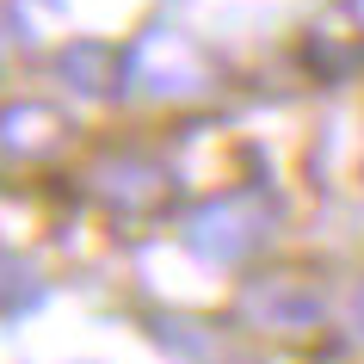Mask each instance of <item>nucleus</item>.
Here are the masks:
<instances>
[{
  "label": "nucleus",
  "mask_w": 364,
  "mask_h": 364,
  "mask_svg": "<svg viewBox=\"0 0 364 364\" xmlns=\"http://www.w3.org/2000/svg\"><path fill=\"white\" fill-rule=\"evenodd\" d=\"M259 235H266V223L253 210V198H223V204H210V210H198L186 223V247L229 266V259H247Z\"/></svg>",
  "instance_id": "nucleus-1"
},
{
  "label": "nucleus",
  "mask_w": 364,
  "mask_h": 364,
  "mask_svg": "<svg viewBox=\"0 0 364 364\" xmlns=\"http://www.w3.org/2000/svg\"><path fill=\"white\" fill-rule=\"evenodd\" d=\"M247 315L266 327H309L315 321V296L290 278H272V284H253L247 290Z\"/></svg>",
  "instance_id": "nucleus-2"
},
{
  "label": "nucleus",
  "mask_w": 364,
  "mask_h": 364,
  "mask_svg": "<svg viewBox=\"0 0 364 364\" xmlns=\"http://www.w3.org/2000/svg\"><path fill=\"white\" fill-rule=\"evenodd\" d=\"M62 68H68V80H75L80 93H99L105 80H99V68H105V50H93V43H75L68 56H62Z\"/></svg>",
  "instance_id": "nucleus-3"
},
{
  "label": "nucleus",
  "mask_w": 364,
  "mask_h": 364,
  "mask_svg": "<svg viewBox=\"0 0 364 364\" xmlns=\"http://www.w3.org/2000/svg\"><path fill=\"white\" fill-rule=\"evenodd\" d=\"M352 327H358V340H364V284H358V296H352Z\"/></svg>",
  "instance_id": "nucleus-4"
},
{
  "label": "nucleus",
  "mask_w": 364,
  "mask_h": 364,
  "mask_svg": "<svg viewBox=\"0 0 364 364\" xmlns=\"http://www.w3.org/2000/svg\"><path fill=\"white\" fill-rule=\"evenodd\" d=\"M352 13H358V19H364V0H352Z\"/></svg>",
  "instance_id": "nucleus-5"
}]
</instances>
